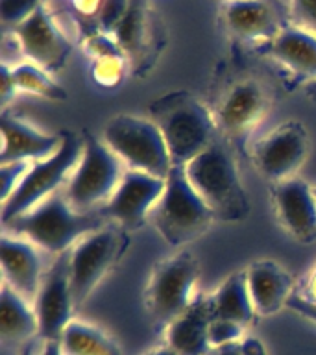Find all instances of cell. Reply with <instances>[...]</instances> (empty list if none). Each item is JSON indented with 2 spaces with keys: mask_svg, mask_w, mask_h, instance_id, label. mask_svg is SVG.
Instances as JSON below:
<instances>
[{
  "mask_svg": "<svg viewBox=\"0 0 316 355\" xmlns=\"http://www.w3.org/2000/svg\"><path fill=\"white\" fill-rule=\"evenodd\" d=\"M63 133V141L58 152L46 159L33 161L21 183L10 194V198L2 202V209H0L2 224L28 213L69 183L82 157L83 141L76 133Z\"/></svg>",
  "mask_w": 316,
  "mask_h": 355,
  "instance_id": "obj_5",
  "label": "cell"
},
{
  "mask_svg": "<svg viewBox=\"0 0 316 355\" xmlns=\"http://www.w3.org/2000/svg\"><path fill=\"white\" fill-rule=\"evenodd\" d=\"M102 141L113 150L128 171L146 172L166 180L174 166L163 133L154 121L144 116H113L105 124Z\"/></svg>",
  "mask_w": 316,
  "mask_h": 355,
  "instance_id": "obj_7",
  "label": "cell"
},
{
  "mask_svg": "<svg viewBox=\"0 0 316 355\" xmlns=\"http://www.w3.org/2000/svg\"><path fill=\"white\" fill-rule=\"evenodd\" d=\"M215 318L211 296H198L183 315L165 326L166 346L179 355H205L213 352L209 344V324Z\"/></svg>",
  "mask_w": 316,
  "mask_h": 355,
  "instance_id": "obj_19",
  "label": "cell"
},
{
  "mask_svg": "<svg viewBox=\"0 0 316 355\" xmlns=\"http://www.w3.org/2000/svg\"><path fill=\"white\" fill-rule=\"evenodd\" d=\"M226 28L240 41H268L279 30L277 17L265 0H226L224 2Z\"/></svg>",
  "mask_w": 316,
  "mask_h": 355,
  "instance_id": "obj_21",
  "label": "cell"
},
{
  "mask_svg": "<svg viewBox=\"0 0 316 355\" xmlns=\"http://www.w3.org/2000/svg\"><path fill=\"white\" fill-rule=\"evenodd\" d=\"M6 232L33 243L50 254H65L87 233L104 226L100 213H78L65 193H54L33 209L2 224Z\"/></svg>",
  "mask_w": 316,
  "mask_h": 355,
  "instance_id": "obj_2",
  "label": "cell"
},
{
  "mask_svg": "<svg viewBox=\"0 0 316 355\" xmlns=\"http://www.w3.org/2000/svg\"><path fill=\"white\" fill-rule=\"evenodd\" d=\"M126 246L124 230L102 226L87 233L69 250V276L76 309L87 302L96 285L119 263Z\"/></svg>",
  "mask_w": 316,
  "mask_h": 355,
  "instance_id": "obj_8",
  "label": "cell"
},
{
  "mask_svg": "<svg viewBox=\"0 0 316 355\" xmlns=\"http://www.w3.org/2000/svg\"><path fill=\"white\" fill-rule=\"evenodd\" d=\"M307 93H309V96L316 98V80H315V82H310L309 85H307Z\"/></svg>",
  "mask_w": 316,
  "mask_h": 355,
  "instance_id": "obj_41",
  "label": "cell"
},
{
  "mask_svg": "<svg viewBox=\"0 0 316 355\" xmlns=\"http://www.w3.org/2000/svg\"><path fill=\"white\" fill-rule=\"evenodd\" d=\"M244 327L237 322L213 318L209 324V344L211 349H222L237 344L243 338Z\"/></svg>",
  "mask_w": 316,
  "mask_h": 355,
  "instance_id": "obj_27",
  "label": "cell"
},
{
  "mask_svg": "<svg viewBox=\"0 0 316 355\" xmlns=\"http://www.w3.org/2000/svg\"><path fill=\"white\" fill-rule=\"evenodd\" d=\"M17 87L13 83V78H11V67L8 63H2L0 67V100H2V105L10 104V100L15 96Z\"/></svg>",
  "mask_w": 316,
  "mask_h": 355,
  "instance_id": "obj_33",
  "label": "cell"
},
{
  "mask_svg": "<svg viewBox=\"0 0 316 355\" xmlns=\"http://www.w3.org/2000/svg\"><path fill=\"white\" fill-rule=\"evenodd\" d=\"M288 309H292L294 313H298V315L305 316V318H309V320L316 322V302L313 300H305L301 296H296L292 294L287 302Z\"/></svg>",
  "mask_w": 316,
  "mask_h": 355,
  "instance_id": "obj_34",
  "label": "cell"
},
{
  "mask_svg": "<svg viewBox=\"0 0 316 355\" xmlns=\"http://www.w3.org/2000/svg\"><path fill=\"white\" fill-rule=\"evenodd\" d=\"M266 54L296 76L316 80V35L299 26H283L266 46Z\"/></svg>",
  "mask_w": 316,
  "mask_h": 355,
  "instance_id": "obj_22",
  "label": "cell"
},
{
  "mask_svg": "<svg viewBox=\"0 0 316 355\" xmlns=\"http://www.w3.org/2000/svg\"><path fill=\"white\" fill-rule=\"evenodd\" d=\"M11 78L15 83L17 91L37 94L52 102H63L67 100L65 89L55 82L49 71H44L35 63H19L11 67Z\"/></svg>",
  "mask_w": 316,
  "mask_h": 355,
  "instance_id": "obj_26",
  "label": "cell"
},
{
  "mask_svg": "<svg viewBox=\"0 0 316 355\" xmlns=\"http://www.w3.org/2000/svg\"><path fill=\"white\" fill-rule=\"evenodd\" d=\"M65 355H122L119 344L100 327L72 320L60 338Z\"/></svg>",
  "mask_w": 316,
  "mask_h": 355,
  "instance_id": "obj_25",
  "label": "cell"
},
{
  "mask_svg": "<svg viewBox=\"0 0 316 355\" xmlns=\"http://www.w3.org/2000/svg\"><path fill=\"white\" fill-rule=\"evenodd\" d=\"M122 60L124 58H102L94 65V76L104 85H113L116 80H121Z\"/></svg>",
  "mask_w": 316,
  "mask_h": 355,
  "instance_id": "obj_32",
  "label": "cell"
},
{
  "mask_svg": "<svg viewBox=\"0 0 316 355\" xmlns=\"http://www.w3.org/2000/svg\"><path fill=\"white\" fill-rule=\"evenodd\" d=\"M82 141V157L63 193L78 213H94L113 196L126 166L102 139L85 133Z\"/></svg>",
  "mask_w": 316,
  "mask_h": 355,
  "instance_id": "obj_6",
  "label": "cell"
},
{
  "mask_svg": "<svg viewBox=\"0 0 316 355\" xmlns=\"http://www.w3.org/2000/svg\"><path fill=\"white\" fill-rule=\"evenodd\" d=\"M205 355H220V352H218V349H215V352H209V354H205Z\"/></svg>",
  "mask_w": 316,
  "mask_h": 355,
  "instance_id": "obj_42",
  "label": "cell"
},
{
  "mask_svg": "<svg viewBox=\"0 0 316 355\" xmlns=\"http://www.w3.org/2000/svg\"><path fill=\"white\" fill-rule=\"evenodd\" d=\"M2 130V150H0V165L15 163V161H41L58 152L63 141V133L41 132L22 119L2 113L0 116Z\"/></svg>",
  "mask_w": 316,
  "mask_h": 355,
  "instance_id": "obj_18",
  "label": "cell"
},
{
  "mask_svg": "<svg viewBox=\"0 0 316 355\" xmlns=\"http://www.w3.org/2000/svg\"><path fill=\"white\" fill-rule=\"evenodd\" d=\"M148 119L163 133L174 166H185L216 141L215 115L188 91L155 98L148 107Z\"/></svg>",
  "mask_w": 316,
  "mask_h": 355,
  "instance_id": "obj_1",
  "label": "cell"
},
{
  "mask_svg": "<svg viewBox=\"0 0 316 355\" xmlns=\"http://www.w3.org/2000/svg\"><path fill=\"white\" fill-rule=\"evenodd\" d=\"M128 10H130V0H102L98 15H96L98 32L113 37L116 26L121 24Z\"/></svg>",
  "mask_w": 316,
  "mask_h": 355,
  "instance_id": "obj_28",
  "label": "cell"
},
{
  "mask_svg": "<svg viewBox=\"0 0 316 355\" xmlns=\"http://www.w3.org/2000/svg\"><path fill=\"white\" fill-rule=\"evenodd\" d=\"M74 298L69 276V252L58 255L49 270L44 272L43 282L33 300V311L37 316L39 337L43 340H60L65 327L74 318Z\"/></svg>",
  "mask_w": 316,
  "mask_h": 355,
  "instance_id": "obj_12",
  "label": "cell"
},
{
  "mask_svg": "<svg viewBox=\"0 0 316 355\" xmlns=\"http://www.w3.org/2000/svg\"><path fill=\"white\" fill-rule=\"evenodd\" d=\"M39 337V324L33 304L15 293L8 283L0 288V337L4 343L26 344Z\"/></svg>",
  "mask_w": 316,
  "mask_h": 355,
  "instance_id": "obj_23",
  "label": "cell"
},
{
  "mask_svg": "<svg viewBox=\"0 0 316 355\" xmlns=\"http://www.w3.org/2000/svg\"><path fill=\"white\" fill-rule=\"evenodd\" d=\"M220 352V355H240V352H238L237 344H233V346H227V348H222L218 349Z\"/></svg>",
  "mask_w": 316,
  "mask_h": 355,
  "instance_id": "obj_40",
  "label": "cell"
},
{
  "mask_svg": "<svg viewBox=\"0 0 316 355\" xmlns=\"http://www.w3.org/2000/svg\"><path fill=\"white\" fill-rule=\"evenodd\" d=\"M272 204L277 222L285 232L301 244L316 241V198L313 187L301 178H290L276 183Z\"/></svg>",
  "mask_w": 316,
  "mask_h": 355,
  "instance_id": "obj_15",
  "label": "cell"
},
{
  "mask_svg": "<svg viewBox=\"0 0 316 355\" xmlns=\"http://www.w3.org/2000/svg\"><path fill=\"white\" fill-rule=\"evenodd\" d=\"M148 218L170 246L193 243L216 222L213 211L188 182L185 166H172L165 191Z\"/></svg>",
  "mask_w": 316,
  "mask_h": 355,
  "instance_id": "obj_4",
  "label": "cell"
},
{
  "mask_svg": "<svg viewBox=\"0 0 316 355\" xmlns=\"http://www.w3.org/2000/svg\"><path fill=\"white\" fill-rule=\"evenodd\" d=\"M309 155V135L301 122L288 121L274 128L252 146L255 168L272 182L296 178Z\"/></svg>",
  "mask_w": 316,
  "mask_h": 355,
  "instance_id": "obj_10",
  "label": "cell"
},
{
  "mask_svg": "<svg viewBox=\"0 0 316 355\" xmlns=\"http://www.w3.org/2000/svg\"><path fill=\"white\" fill-rule=\"evenodd\" d=\"M237 348L240 355H268L259 338H240L237 343Z\"/></svg>",
  "mask_w": 316,
  "mask_h": 355,
  "instance_id": "obj_35",
  "label": "cell"
},
{
  "mask_svg": "<svg viewBox=\"0 0 316 355\" xmlns=\"http://www.w3.org/2000/svg\"><path fill=\"white\" fill-rule=\"evenodd\" d=\"M200 279L198 259L188 252L159 261L146 285V307L155 320L168 326L198 298L194 288Z\"/></svg>",
  "mask_w": 316,
  "mask_h": 355,
  "instance_id": "obj_9",
  "label": "cell"
},
{
  "mask_svg": "<svg viewBox=\"0 0 316 355\" xmlns=\"http://www.w3.org/2000/svg\"><path fill=\"white\" fill-rule=\"evenodd\" d=\"M72 6L78 13L89 17V15H98L100 6H102V0H72Z\"/></svg>",
  "mask_w": 316,
  "mask_h": 355,
  "instance_id": "obj_36",
  "label": "cell"
},
{
  "mask_svg": "<svg viewBox=\"0 0 316 355\" xmlns=\"http://www.w3.org/2000/svg\"><path fill=\"white\" fill-rule=\"evenodd\" d=\"M30 165H32L30 161H15V163L0 165V202H6L10 198V194L21 183Z\"/></svg>",
  "mask_w": 316,
  "mask_h": 355,
  "instance_id": "obj_30",
  "label": "cell"
},
{
  "mask_svg": "<svg viewBox=\"0 0 316 355\" xmlns=\"http://www.w3.org/2000/svg\"><path fill=\"white\" fill-rule=\"evenodd\" d=\"M13 35L28 60L50 74L60 72L72 52V43L44 4L13 26Z\"/></svg>",
  "mask_w": 316,
  "mask_h": 355,
  "instance_id": "obj_13",
  "label": "cell"
},
{
  "mask_svg": "<svg viewBox=\"0 0 316 355\" xmlns=\"http://www.w3.org/2000/svg\"><path fill=\"white\" fill-rule=\"evenodd\" d=\"M254 309L261 316L276 315L292 296V276L276 261H257L246 268Z\"/></svg>",
  "mask_w": 316,
  "mask_h": 355,
  "instance_id": "obj_20",
  "label": "cell"
},
{
  "mask_svg": "<svg viewBox=\"0 0 316 355\" xmlns=\"http://www.w3.org/2000/svg\"><path fill=\"white\" fill-rule=\"evenodd\" d=\"M270 110V98L265 87L255 80L235 83L216 110V124L233 139L244 137L255 130Z\"/></svg>",
  "mask_w": 316,
  "mask_h": 355,
  "instance_id": "obj_16",
  "label": "cell"
},
{
  "mask_svg": "<svg viewBox=\"0 0 316 355\" xmlns=\"http://www.w3.org/2000/svg\"><path fill=\"white\" fill-rule=\"evenodd\" d=\"M165 182L163 178L126 168L113 196L98 211L100 216L121 230H137L148 220L154 205L159 202Z\"/></svg>",
  "mask_w": 316,
  "mask_h": 355,
  "instance_id": "obj_11",
  "label": "cell"
},
{
  "mask_svg": "<svg viewBox=\"0 0 316 355\" xmlns=\"http://www.w3.org/2000/svg\"><path fill=\"white\" fill-rule=\"evenodd\" d=\"M39 355H65L61 349L60 340H43V348Z\"/></svg>",
  "mask_w": 316,
  "mask_h": 355,
  "instance_id": "obj_37",
  "label": "cell"
},
{
  "mask_svg": "<svg viewBox=\"0 0 316 355\" xmlns=\"http://www.w3.org/2000/svg\"><path fill=\"white\" fill-rule=\"evenodd\" d=\"M0 263L4 283L33 304L46 272L37 246L26 239L4 233L0 239Z\"/></svg>",
  "mask_w": 316,
  "mask_h": 355,
  "instance_id": "obj_17",
  "label": "cell"
},
{
  "mask_svg": "<svg viewBox=\"0 0 316 355\" xmlns=\"http://www.w3.org/2000/svg\"><path fill=\"white\" fill-rule=\"evenodd\" d=\"M146 355H179L177 352H174V349L170 348V346H161V348H155L152 349V352H148Z\"/></svg>",
  "mask_w": 316,
  "mask_h": 355,
  "instance_id": "obj_39",
  "label": "cell"
},
{
  "mask_svg": "<svg viewBox=\"0 0 316 355\" xmlns=\"http://www.w3.org/2000/svg\"><path fill=\"white\" fill-rule=\"evenodd\" d=\"M290 17L294 26L316 35V0H290Z\"/></svg>",
  "mask_w": 316,
  "mask_h": 355,
  "instance_id": "obj_31",
  "label": "cell"
},
{
  "mask_svg": "<svg viewBox=\"0 0 316 355\" xmlns=\"http://www.w3.org/2000/svg\"><path fill=\"white\" fill-rule=\"evenodd\" d=\"M194 191L213 211L216 222H240L249 213V198L231 152L216 139L185 165Z\"/></svg>",
  "mask_w": 316,
  "mask_h": 355,
  "instance_id": "obj_3",
  "label": "cell"
},
{
  "mask_svg": "<svg viewBox=\"0 0 316 355\" xmlns=\"http://www.w3.org/2000/svg\"><path fill=\"white\" fill-rule=\"evenodd\" d=\"M19 355H37V348H35V343H33V340H30V343L22 344Z\"/></svg>",
  "mask_w": 316,
  "mask_h": 355,
  "instance_id": "obj_38",
  "label": "cell"
},
{
  "mask_svg": "<svg viewBox=\"0 0 316 355\" xmlns=\"http://www.w3.org/2000/svg\"><path fill=\"white\" fill-rule=\"evenodd\" d=\"M161 32V22L150 8L148 0H130V10L116 26L113 39L135 65V71L143 72L159 52Z\"/></svg>",
  "mask_w": 316,
  "mask_h": 355,
  "instance_id": "obj_14",
  "label": "cell"
},
{
  "mask_svg": "<svg viewBox=\"0 0 316 355\" xmlns=\"http://www.w3.org/2000/svg\"><path fill=\"white\" fill-rule=\"evenodd\" d=\"M313 194H315V198H316V185H315V187H313Z\"/></svg>",
  "mask_w": 316,
  "mask_h": 355,
  "instance_id": "obj_43",
  "label": "cell"
},
{
  "mask_svg": "<svg viewBox=\"0 0 316 355\" xmlns=\"http://www.w3.org/2000/svg\"><path fill=\"white\" fill-rule=\"evenodd\" d=\"M211 300H213L215 318L237 322L246 327L257 315L252 296H249L246 270L231 274L215 293L211 294Z\"/></svg>",
  "mask_w": 316,
  "mask_h": 355,
  "instance_id": "obj_24",
  "label": "cell"
},
{
  "mask_svg": "<svg viewBox=\"0 0 316 355\" xmlns=\"http://www.w3.org/2000/svg\"><path fill=\"white\" fill-rule=\"evenodd\" d=\"M43 0H0V15L4 24L17 26L32 15Z\"/></svg>",
  "mask_w": 316,
  "mask_h": 355,
  "instance_id": "obj_29",
  "label": "cell"
}]
</instances>
